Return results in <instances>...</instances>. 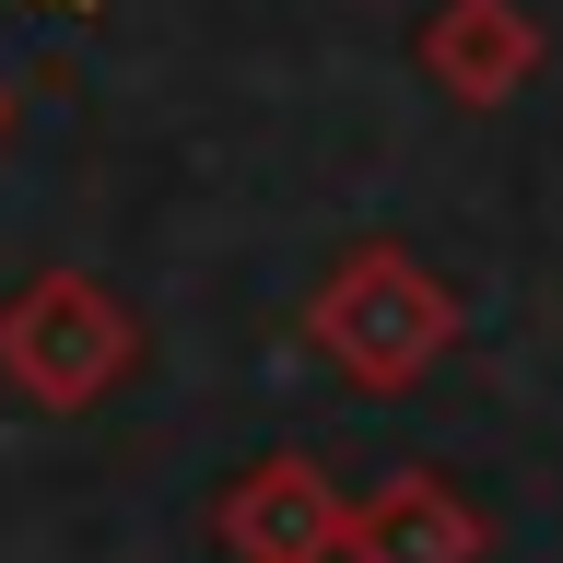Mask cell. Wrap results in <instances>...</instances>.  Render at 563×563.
I'll return each instance as SVG.
<instances>
[{
    "label": "cell",
    "instance_id": "6da1fadb",
    "mask_svg": "<svg viewBox=\"0 0 563 563\" xmlns=\"http://www.w3.org/2000/svg\"><path fill=\"white\" fill-rule=\"evenodd\" d=\"M457 329H470L457 282H446V271H422L399 235L341 246V258L317 271V294H306V352H329V364H341L364 399H399V387H422V376L457 352Z\"/></svg>",
    "mask_w": 563,
    "mask_h": 563
},
{
    "label": "cell",
    "instance_id": "7a4b0ae2",
    "mask_svg": "<svg viewBox=\"0 0 563 563\" xmlns=\"http://www.w3.org/2000/svg\"><path fill=\"white\" fill-rule=\"evenodd\" d=\"M130 364H141V317H130L118 282H95V271L12 282V306H0V387L24 411L70 422V411H95V399H118Z\"/></svg>",
    "mask_w": 563,
    "mask_h": 563
},
{
    "label": "cell",
    "instance_id": "3957f363",
    "mask_svg": "<svg viewBox=\"0 0 563 563\" xmlns=\"http://www.w3.org/2000/svg\"><path fill=\"white\" fill-rule=\"evenodd\" d=\"M341 517L352 493L317 470V457H246L235 482L211 493V540H223V563H341Z\"/></svg>",
    "mask_w": 563,
    "mask_h": 563
},
{
    "label": "cell",
    "instance_id": "277c9868",
    "mask_svg": "<svg viewBox=\"0 0 563 563\" xmlns=\"http://www.w3.org/2000/svg\"><path fill=\"white\" fill-rule=\"evenodd\" d=\"M422 82L446 106H517L540 82V12L528 0H434L422 12Z\"/></svg>",
    "mask_w": 563,
    "mask_h": 563
},
{
    "label": "cell",
    "instance_id": "5b68a950",
    "mask_svg": "<svg viewBox=\"0 0 563 563\" xmlns=\"http://www.w3.org/2000/svg\"><path fill=\"white\" fill-rule=\"evenodd\" d=\"M341 563H493V517L446 470H399L341 517Z\"/></svg>",
    "mask_w": 563,
    "mask_h": 563
},
{
    "label": "cell",
    "instance_id": "8992f818",
    "mask_svg": "<svg viewBox=\"0 0 563 563\" xmlns=\"http://www.w3.org/2000/svg\"><path fill=\"white\" fill-rule=\"evenodd\" d=\"M0 141H12V95H0Z\"/></svg>",
    "mask_w": 563,
    "mask_h": 563
}]
</instances>
